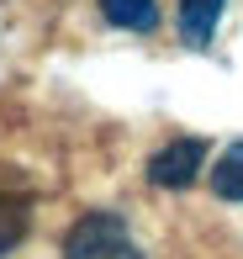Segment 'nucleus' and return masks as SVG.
<instances>
[{
    "label": "nucleus",
    "instance_id": "obj_1",
    "mask_svg": "<svg viewBox=\"0 0 243 259\" xmlns=\"http://www.w3.org/2000/svg\"><path fill=\"white\" fill-rule=\"evenodd\" d=\"M64 259H143L127 233V222L117 211H90L69 228V243H64Z\"/></svg>",
    "mask_w": 243,
    "mask_h": 259
},
{
    "label": "nucleus",
    "instance_id": "obj_2",
    "mask_svg": "<svg viewBox=\"0 0 243 259\" xmlns=\"http://www.w3.org/2000/svg\"><path fill=\"white\" fill-rule=\"evenodd\" d=\"M206 164V143L201 138H175L169 148H159L154 159H148V180L164 185V191H185V185L201 175Z\"/></svg>",
    "mask_w": 243,
    "mask_h": 259
},
{
    "label": "nucleus",
    "instance_id": "obj_3",
    "mask_svg": "<svg viewBox=\"0 0 243 259\" xmlns=\"http://www.w3.org/2000/svg\"><path fill=\"white\" fill-rule=\"evenodd\" d=\"M217 21H222V0H180V32L190 42H212Z\"/></svg>",
    "mask_w": 243,
    "mask_h": 259
},
{
    "label": "nucleus",
    "instance_id": "obj_4",
    "mask_svg": "<svg viewBox=\"0 0 243 259\" xmlns=\"http://www.w3.org/2000/svg\"><path fill=\"white\" fill-rule=\"evenodd\" d=\"M212 191L222 201H243V143H227L212 164Z\"/></svg>",
    "mask_w": 243,
    "mask_h": 259
},
{
    "label": "nucleus",
    "instance_id": "obj_5",
    "mask_svg": "<svg viewBox=\"0 0 243 259\" xmlns=\"http://www.w3.org/2000/svg\"><path fill=\"white\" fill-rule=\"evenodd\" d=\"M111 27H127V32H154L159 27V6L154 0H101Z\"/></svg>",
    "mask_w": 243,
    "mask_h": 259
},
{
    "label": "nucleus",
    "instance_id": "obj_6",
    "mask_svg": "<svg viewBox=\"0 0 243 259\" xmlns=\"http://www.w3.org/2000/svg\"><path fill=\"white\" fill-rule=\"evenodd\" d=\"M21 233H27V201L0 191V254H6V249H16V243H21Z\"/></svg>",
    "mask_w": 243,
    "mask_h": 259
}]
</instances>
